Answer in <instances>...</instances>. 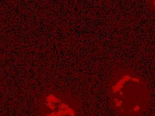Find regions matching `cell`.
<instances>
[{
	"mask_svg": "<svg viewBox=\"0 0 155 116\" xmlns=\"http://www.w3.org/2000/svg\"><path fill=\"white\" fill-rule=\"evenodd\" d=\"M41 116H82L79 102L64 93H53L44 99L40 107Z\"/></svg>",
	"mask_w": 155,
	"mask_h": 116,
	"instance_id": "7a4b0ae2",
	"label": "cell"
},
{
	"mask_svg": "<svg viewBox=\"0 0 155 116\" xmlns=\"http://www.w3.org/2000/svg\"><path fill=\"white\" fill-rule=\"evenodd\" d=\"M147 2L148 7L155 15V0H151V1H148Z\"/></svg>",
	"mask_w": 155,
	"mask_h": 116,
	"instance_id": "3957f363",
	"label": "cell"
},
{
	"mask_svg": "<svg viewBox=\"0 0 155 116\" xmlns=\"http://www.w3.org/2000/svg\"><path fill=\"white\" fill-rule=\"evenodd\" d=\"M107 95L112 111L119 116H143L151 106L149 84L129 67H121L112 74L107 83Z\"/></svg>",
	"mask_w": 155,
	"mask_h": 116,
	"instance_id": "6da1fadb",
	"label": "cell"
}]
</instances>
